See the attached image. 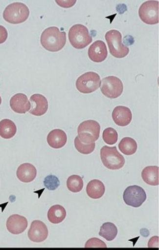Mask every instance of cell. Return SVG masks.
<instances>
[{"instance_id": "6da1fadb", "label": "cell", "mask_w": 159, "mask_h": 250, "mask_svg": "<svg viewBox=\"0 0 159 250\" xmlns=\"http://www.w3.org/2000/svg\"><path fill=\"white\" fill-rule=\"evenodd\" d=\"M43 48L50 52H58L62 50L66 43V33L56 26L46 28L41 36Z\"/></svg>"}, {"instance_id": "7a4b0ae2", "label": "cell", "mask_w": 159, "mask_h": 250, "mask_svg": "<svg viewBox=\"0 0 159 250\" xmlns=\"http://www.w3.org/2000/svg\"><path fill=\"white\" fill-rule=\"evenodd\" d=\"M68 37L71 45L78 50L87 47L92 41L89 30L82 24H75L71 27Z\"/></svg>"}, {"instance_id": "3957f363", "label": "cell", "mask_w": 159, "mask_h": 250, "mask_svg": "<svg viewBox=\"0 0 159 250\" xmlns=\"http://www.w3.org/2000/svg\"><path fill=\"white\" fill-rule=\"evenodd\" d=\"M2 16L4 21L9 23H22L28 19L29 10L23 2H13L6 7Z\"/></svg>"}, {"instance_id": "277c9868", "label": "cell", "mask_w": 159, "mask_h": 250, "mask_svg": "<svg viewBox=\"0 0 159 250\" xmlns=\"http://www.w3.org/2000/svg\"><path fill=\"white\" fill-rule=\"evenodd\" d=\"M105 38L109 45L110 53L114 58H123L128 55L129 48L122 43L121 33L119 31L112 29L108 31Z\"/></svg>"}, {"instance_id": "5b68a950", "label": "cell", "mask_w": 159, "mask_h": 250, "mask_svg": "<svg viewBox=\"0 0 159 250\" xmlns=\"http://www.w3.org/2000/svg\"><path fill=\"white\" fill-rule=\"evenodd\" d=\"M100 154L103 164L108 169L115 170L123 167L125 159L117 150L116 146H103Z\"/></svg>"}, {"instance_id": "8992f818", "label": "cell", "mask_w": 159, "mask_h": 250, "mask_svg": "<svg viewBox=\"0 0 159 250\" xmlns=\"http://www.w3.org/2000/svg\"><path fill=\"white\" fill-rule=\"evenodd\" d=\"M78 137L86 144L95 143L99 138L100 126L97 122L89 120L81 123L78 127Z\"/></svg>"}, {"instance_id": "52a82bcc", "label": "cell", "mask_w": 159, "mask_h": 250, "mask_svg": "<svg viewBox=\"0 0 159 250\" xmlns=\"http://www.w3.org/2000/svg\"><path fill=\"white\" fill-rule=\"evenodd\" d=\"M101 84V80L97 73L89 72L78 77L76 87L82 94H88L96 91Z\"/></svg>"}, {"instance_id": "ba28073f", "label": "cell", "mask_w": 159, "mask_h": 250, "mask_svg": "<svg viewBox=\"0 0 159 250\" xmlns=\"http://www.w3.org/2000/svg\"><path fill=\"white\" fill-rule=\"evenodd\" d=\"M100 90L105 97L110 99H117L123 92V83L119 78L110 76L103 78Z\"/></svg>"}, {"instance_id": "9c48e42d", "label": "cell", "mask_w": 159, "mask_h": 250, "mask_svg": "<svg viewBox=\"0 0 159 250\" xmlns=\"http://www.w3.org/2000/svg\"><path fill=\"white\" fill-rule=\"evenodd\" d=\"M139 18L144 23L148 24H158L159 22V2L147 1L139 7Z\"/></svg>"}, {"instance_id": "30bf717a", "label": "cell", "mask_w": 159, "mask_h": 250, "mask_svg": "<svg viewBox=\"0 0 159 250\" xmlns=\"http://www.w3.org/2000/svg\"><path fill=\"white\" fill-rule=\"evenodd\" d=\"M123 200L125 203L130 207L139 208L145 202L146 193L140 186H129L124 190Z\"/></svg>"}, {"instance_id": "8fae6325", "label": "cell", "mask_w": 159, "mask_h": 250, "mask_svg": "<svg viewBox=\"0 0 159 250\" xmlns=\"http://www.w3.org/2000/svg\"><path fill=\"white\" fill-rule=\"evenodd\" d=\"M48 236L47 227L40 220H34L28 230V237L31 241L40 243L45 241Z\"/></svg>"}, {"instance_id": "7c38bea8", "label": "cell", "mask_w": 159, "mask_h": 250, "mask_svg": "<svg viewBox=\"0 0 159 250\" xmlns=\"http://www.w3.org/2000/svg\"><path fill=\"white\" fill-rule=\"evenodd\" d=\"M26 218L19 214L11 215L6 222L7 229L12 234H22L28 227Z\"/></svg>"}, {"instance_id": "4fadbf2b", "label": "cell", "mask_w": 159, "mask_h": 250, "mask_svg": "<svg viewBox=\"0 0 159 250\" xmlns=\"http://www.w3.org/2000/svg\"><path fill=\"white\" fill-rule=\"evenodd\" d=\"M31 109L29 113L35 116H42L48 111V103L45 97L41 94H34L30 97Z\"/></svg>"}, {"instance_id": "5bb4252c", "label": "cell", "mask_w": 159, "mask_h": 250, "mask_svg": "<svg viewBox=\"0 0 159 250\" xmlns=\"http://www.w3.org/2000/svg\"><path fill=\"white\" fill-rule=\"evenodd\" d=\"M88 56L93 62L99 63L106 60L108 51L104 42L96 41L90 46L88 50Z\"/></svg>"}, {"instance_id": "9a60e30c", "label": "cell", "mask_w": 159, "mask_h": 250, "mask_svg": "<svg viewBox=\"0 0 159 250\" xmlns=\"http://www.w3.org/2000/svg\"><path fill=\"white\" fill-rule=\"evenodd\" d=\"M10 106L17 114H25L31 109V104L26 95L22 93L14 95L10 100Z\"/></svg>"}, {"instance_id": "2e32d148", "label": "cell", "mask_w": 159, "mask_h": 250, "mask_svg": "<svg viewBox=\"0 0 159 250\" xmlns=\"http://www.w3.org/2000/svg\"><path fill=\"white\" fill-rule=\"evenodd\" d=\"M112 118L117 126H126L131 124L132 114L129 107L118 106L115 107L112 112Z\"/></svg>"}, {"instance_id": "e0dca14e", "label": "cell", "mask_w": 159, "mask_h": 250, "mask_svg": "<svg viewBox=\"0 0 159 250\" xmlns=\"http://www.w3.org/2000/svg\"><path fill=\"white\" fill-rule=\"evenodd\" d=\"M46 141L51 148L60 149L65 146L67 143V135L62 129H53L49 132Z\"/></svg>"}, {"instance_id": "ac0fdd59", "label": "cell", "mask_w": 159, "mask_h": 250, "mask_svg": "<svg viewBox=\"0 0 159 250\" xmlns=\"http://www.w3.org/2000/svg\"><path fill=\"white\" fill-rule=\"evenodd\" d=\"M36 176V168L31 164H22L17 168V176L22 182L25 183H31L35 180Z\"/></svg>"}, {"instance_id": "d6986e66", "label": "cell", "mask_w": 159, "mask_h": 250, "mask_svg": "<svg viewBox=\"0 0 159 250\" xmlns=\"http://www.w3.org/2000/svg\"><path fill=\"white\" fill-rule=\"evenodd\" d=\"M141 177L147 185L157 186L159 185V168L158 166H148L141 172Z\"/></svg>"}, {"instance_id": "ffe728a7", "label": "cell", "mask_w": 159, "mask_h": 250, "mask_svg": "<svg viewBox=\"0 0 159 250\" xmlns=\"http://www.w3.org/2000/svg\"><path fill=\"white\" fill-rule=\"evenodd\" d=\"M105 192L104 184L98 180H93L88 183L87 195L92 199H99L103 197Z\"/></svg>"}, {"instance_id": "44dd1931", "label": "cell", "mask_w": 159, "mask_h": 250, "mask_svg": "<svg viewBox=\"0 0 159 250\" xmlns=\"http://www.w3.org/2000/svg\"><path fill=\"white\" fill-rule=\"evenodd\" d=\"M66 210L62 206L56 205L51 207L47 213L49 222L53 224H59L66 219Z\"/></svg>"}, {"instance_id": "7402d4cb", "label": "cell", "mask_w": 159, "mask_h": 250, "mask_svg": "<svg viewBox=\"0 0 159 250\" xmlns=\"http://www.w3.org/2000/svg\"><path fill=\"white\" fill-rule=\"evenodd\" d=\"M17 132V126L14 122L9 119H3L0 122V136L4 139L12 138Z\"/></svg>"}, {"instance_id": "603a6c76", "label": "cell", "mask_w": 159, "mask_h": 250, "mask_svg": "<svg viewBox=\"0 0 159 250\" xmlns=\"http://www.w3.org/2000/svg\"><path fill=\"white\" fill-rule=\"evenodd\" d=\"M119 150L127 156H131L136 153L138 146L134 139L131 137H124L119 144Z\"/></svg>"}, {"instance_id": "cb8c5ba5", "label": "cell", "mask_w": 159, "mask_h": 250, "mask_svg": "<svg viewBox=\"0 0 159 250\" xmlns=\"http://www.w3.org/2000/svg\"><path fill=\"white\" fill-rule=\"evenodd\" d=\"M117 234V229L114 224L106 222L100 227L99 235L104 237L107 241H112L116 238Z\"/></svg>"}, {"instance_id": "d4e9b609", "label": "cell", "mask_w": 159, "mask_h": 250, "mask_svg": "<svg viewBox=\"0 0 159 250\" xmlns=\"http://www.w3.org/2000/svg\"><path fill=\"white\" fill-rule=\"evenodd\" d=\"M83 179L78 175H71L67 180L68 188L73 193L80 192L83 189Z\"/></svg>"}, {"instance_id": "484cf974", "label": "cell", "mask_w": 159, "mask_h": 250, "mask_svg": "<svg viewBox=\"0 0 159 250\" xmlns=\"http://www.w3.org/2000/svg\"><path fill=\"white\" fill-rule=\"evenodd\" d=\"M102 138L105 143L113 146L116 143L118 139V134L116 130L112 127H107L103 132Z\"/></svg>"}, {"instance_id": "4316f807", "label": "cell", "mask_w": 159, "mask_h": 250, "mask_svg": "<svg viewBox=\"0 0 159 250\" xmlns=\"http://www.w3.org/2000/svg\"><path fill=\"white\" fill-rule=\"evenodd\" d=\"M76 149L81 154H90L94 151L95 144H86L80 141L78 137H76L74 141Z\"/></svg>"}, {"instance_id": "83f0119b", "label": "cell", "mask_w": 159, "mask_h": 250, "mask_svg": "<svg viewBox=\"0 0 159 250\" xmlns=\"http://www.w3.org/2000/svg\"><path fill=\"white\" fill-rule=\"evenodd\" d=\"M44 185L49 190H55L60 185V181L55 175H48L44 179Z\"/></svg>"}, {"instance_id": "f1b7e54d", "label": "cell", "mask_w": 159, "mask_h": 250, "mask_svg": "<svg viewBox=\"0 0 159 250\" xmlns=\"http://www.w3.org/2000/svg\"><path fill=\"white\" fill-rule=\"evenodd\" d=\"M85 247L86 248H106L107 247L106 244L101 240L93 237V238L88 240L86 242Z\"/></svg>"}, {"instance_id": "f546056e", "label": "cell", "mask_w": 159, "mask_h": 250, "mask_svg": "<svg viewBox=\"0 0 159 250\" xmlns=\"http://www.w3.org/2000/svg\"><path fill=\"white\" fill-rule=\"evenodd\" d=\"M8 33L7 29L3 26L0 25V44H2L6 41Z\"/></svg>"}, {"instance_id": "4dcf8cb0", "label": "cell", "mask_w": 159, "mask_h": 250, "mask_svg": "<svg viewBox=\"0 0 159 250\" xmlns=\"http://www.w3.org/2000/svg\"><path fill=\"white\" fill-rule=\"evenodd\" d=\"M148 247L150 248H156L159 247V237L154 236L152 237L148 242Z\"/></svg>"}, {"instance_id": "1f68e13d", "label": "cell", "mask_w": 159, "mask_h": 250, "mask_svg": "<svg viewBox=\"0 0 159 250\" xmlns=\"http://www.w3.org/2000/svg\"><path fill=\"white\" fill-rule=\"evenodd\" d=\"M56 3L60 5L61 7L68 8L72 7L75 3L76 1H56Z\"/></svg>"}, {"instance_id": "d6a6232c", "label": "cell", "mask_w": 159, "mask_h": 250, "mask_svg": "<svg viewBox=\"0 0 159 250\" xmlns=\"http://www.w3.org/2000/svg\"><path fill=\"white\" fill-rule=\"evenodd\" d=\"M1 104V98L0 97V105Z\"/></svg>"}]
</instances>
